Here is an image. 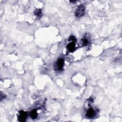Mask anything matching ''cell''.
<instances>
[{"instance_id":"6da1fadb","label":"cell","mask_w":122,"mask_h":122,"mask_svg":"<svg viewBox=\"0 0 122 122\" xmlns=\"http://www.w3.org/2000/svg\"><path fill=\"white\" fill-rule=\"evenodd\" d=\"M85 11V7L83 5H79L75 11V16L77 17H81L83 15Z\"/></svg>"},{"instance_id":"7a4b0ae2","label":"cell","mask_w":122,"mask_h":122,"mask_svg":"<svg viewBox=\"0 0 122 122\" xmlns=\"http://www.w3.org/2000/svg\"><path fill=\"white\" fill-rule=\"evenodd\" d=\"M64 60L63 59H59L54 64V69L57 71H61L62 70L64 65Z\"/></svg>"},{"instance_id":"3957f363","label":"cell","mask_w":122,"mask_h":122,"mask_svg":"<svg viewBox=\"0 0 122 122\" xmlns=\"http://www.w3.org/2000/svg\"><path fill=\"white\" fill-rule=\"evenodd\" d=\"M27 117V113L23 111L20 112L19 115L18 116L19 120L20 122H24L26 121V119Z\"/></svg>"},{"instance_id":"277c9868","label":"cell","mask_w":122,"mask_h":122,"mask_svg":"<svg viewBox=\"0 0 122 122\" xmlns=\"http://www.w3.org/2000/svg\"><path fill=\"white\" fill-rule=\"evenodd\" d=\"M95 110L92 108H90L86 112V116L87 117L89 118H93L95 115Z\"/></svg>"},{"instance_id":"5b68a950","label":"cell","mask_w":122,"mask_h":122,"mask_svg":"<svg viewBox=\"0 0 122 122\" xmlns=\"http://www.w3.org/2000/svg\"><path fill=\"white\" fill-rule=\"evenodd\" d=\"M75 41H71L67 46V48L68 50L70 52L73 51L75 49Z\"/></svg>"},{"instance_id":"8992f818","label":"cell","mask_w":122,"mask_h":122,"mask_svg":"<svg viewBox=\"0 0 122 122\" xmlns=\"http://www.w3.org/2000/svg\"><path fill=\"white\" fill-rule=\"evenodd\" d=\"M38 114L37 112V111L35 110H33L31 111L30 113V116L31 117L32 119H35L37 117Z\"/></svg>"},{"instance_id":"52a82bcc","label":"cell","mask_w":122,"mask_h":122,"mask_svg":"<svg viewBox=\"0 0 122 122\" xmlns=\"http://www.w3.org/2000/svg\"><path fill=\"white\" fill-rule=\"evenodd\" d=\"M88 43H89L88 40H87L85 38H83L82 39V40H81V44H82V45L83 46H85L87 45L88 44Z\"/></svg>"},{"instance_id":"ba28073f","label":"cell","mask_w":122,"mask_h":122,"mask_svg":"<svg viewBox=\"0 0 122 122\" xmlns=\"http://www.w3.org/2000/svg\"><path fill=\"white\" fill-rule=\"evenodd\" d=\"M34 13L36 16L38 17H40L41 15V9H37L35 12Z\"/></svg>"}]
</instances>
